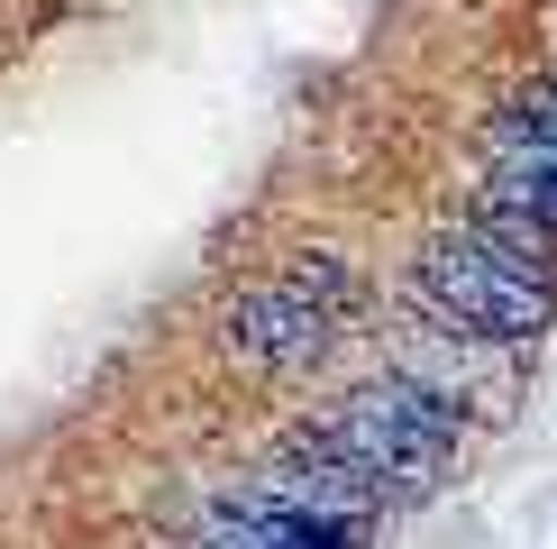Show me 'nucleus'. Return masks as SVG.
<instances>
[{"label":"nucleus","instance_id":"obj_1","mask_svg":"<svg viewBox=\"0 0 557 549\" xmlns=\"http://www.w3.org/2000/svg\"><path fill=\"white\" fill-rule=\"evenodd\" d=\"M403 293L421 303L448 339H475V349H530V339L557 320V266L540 247L503 239L494 220H448L411 247Z\"/></svg>","mask_w":557,"mask_h":549},{"label":"nucleus","instance_id":"obj_2","mask_svg":"<svg viewBox=\"0 0 557 549\" xmlns=\"http://www.w3.org/2000/svg\"><path fill=\"white\" fill-rule=\"evenodd\" d=\"M311 430L347 457V476L375 503H421V495L448 486L457 457H467V412L438 394V385H421V376L347 385Z\"/></svg>","mask_w":557,"mask_h":549},{"label":"nucleus","instance_id":"obj_3","mask_svg":"<svg viewBox=\"0 0 557 549\" xmlns=\"http://www.w3.org/2000/svg\"><path fill=\"white\" fill-rule=\"evenodd\" d=\"M357 303H366L357 266H347L338 247H301V257L257 274V284L220 312V349H228V366H247V376H301V366H320L347 330H357Z\"/></svg>","mask_w":557,"mask_h":549},{"label":"nucleus","instance_id":"obj_4","mask_svg":"<svg viewBox=\"0 0 557 549\" xmlns=\"http://www.w3.org/2000/svg\"><path fill=\"white\" fill-rule=\"evenodd\" d=\"M475 220H494L503 239L557 257V147H548V137H494V129H484Z\"/></svg>","mask_w":557,"mask_h":549},{"label":"nucleus","instance_id":"obj_5","mask_svg":"<svg viewBox=\"0 0 557 549\" xmlns=\"http://www.w3.org/2000/svg\"><path fill=\"white\" fill-rule=\"evenodd\" d=\"M193 549H366V522H338V513H311V503H293L274 486H247L201 513Z\"/></svg>","mask_w":557,"mask_h":549},{"label":"nucleus","instance_id":"obj_6","mask_svg":"<svg viewBox=\"0 0 557 549\" xmlns=\"http://www.w3.org/2000/svg\"><path fill=\"white\" fill-rule=\"evenodd\" d=\"M494 137H548V147H557V74L530 83V91H512V101L494 110Z\"/></svg>","mask_w":557,"mask_h":549}]
</instances>
